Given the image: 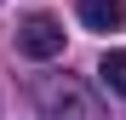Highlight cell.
<instances>
[{
	"mask_svg": "<svg viewBox=\"0 0 126 120\" xmlns=\"http://www.w3.org/2000/svg\"><path fill=\"white\" fill-rule=\"evenodd\" d=\"M46 120H103V109H97V97L92 92H80V86H52L46 92Z\"/></svg>",
	"mask_w": 126,
	"mask_h": 120,
	"instance_id": "obj_2",
	"label": "cell"
},
{
	"mask_svg": "<svg viewBox=\"0 0 126 120\" xmlns=\"http://www.w3.org/2000/svg\"><path fill=\"white\" fill-rule=\"evenodd\" d=\"M80 23L97 29V34L126 29V0H80Z\"/></svg>",
	"mask_w": 126,
	"mask_h": 120,
	"instance_id": "obj_3",
	"label": "cell"
},
{
	"mask_svg": "<svg viewBox=\"0 0 126 120\" xmlns=\"http://www.w3.org/2000/svg\"><path fill=\"white\" fill-rule=\"evenodd\" d=\"M17 52H23V57H34V63L57 57V52H63V23H57L52 12L23 17V23H17Z\"/></svg>",
	"mask_w": 126,
	"mask_h": 120,
	"instance_id": "obj_1",
	"label": "cell"
},
{
	"mask_svg": "<svg viewBox=\"0 0 126 120\" xmlns=\"http://www.w3.org/2000/svg\"><path fill=\"white\" fill-rule=\"evenodd\" d=\"M97 80L115 97H126V52H109V57H103V63H97Z\"/></svg>",
	"mask_w": 126,
	"mask_h": 120,
	"instance_id": "obj_4",
	"label": "cell"
}]
</instances>
